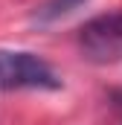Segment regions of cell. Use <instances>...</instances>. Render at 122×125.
Listing matches in <instances>:
<instances>
[{
	"label": "cell",
	"instance_id": "obj_1",
	"mask_svg": "<svg viewBox=\"0 0 122 125\" xmlns=\"http://www.w3.org/2000/svg\"><path fill=\"white\" fill-rule=\"evenodd\" d=\"M79 50L93 64L122 61V12L90 18L79 29Z\"/></svg>",
	"mask_w": 122,
	"mask_h": 125
},
{
	"label": "cell",
	"instance_id": "obj_3",
	"mask_svg": "<svg viewBox=\"0 0 122 125\" xmlns=\"http://www.w3.org/2000/svg\"><path fill=\"white\" fill-rule=\"evenodd\" d=\"M81 3H87V0H47L41 9H38V21L41 23H52V21H58V18H64V15H70L73 9H79Z\"/></svg>",
	"mask_w": 122,
	"mask_h": 125
},
{
	"label": "cell",
	"instance_id": "obj_2",
	"mask_svg": "<svg viewBox=\"0 0 122 125\" xmlns=\"http://www.w3.org/2000/svg\"><path fill=\"white\" fill-rule=\"evenodd\" d=\"M0 87H41L55 90L61 87L52 67L23 50H0Z\"/></svg>",
	"mask_w": 122,
	"mask_h": 125
}]
</instances>
